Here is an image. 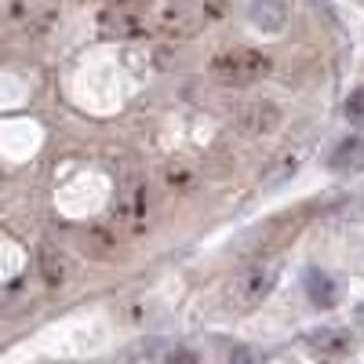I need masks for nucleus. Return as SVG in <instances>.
I'll return each instance as SVG.
<instances>
[{"label":"nucleus","mask_w":364,"mask_h":364,"mask_svg":"<svg viewBox=\"0 0 364 364\" xmlns=\"http://www.w3.org/2000/svg\"><path fill=\"white\" fill-rule=\"evenodd\" d=\"M269 55L259 48H230L211 58V77L226 87H252L269 73Z\"/></svg>","instance_id":"1"},{"label":"nucleus","mask_w":364,"mask_h":364,"mask_svg":"<svg viewBox=\"0 0 364 364\" xmlns=\"http://www.w3.org/2000/svg\"><path fill=\"white\" fill-rule=\"evenodd\" d=\"M273 284H277V259H255L240 269L237 299L245 302V306H255V302H262L273 291Z\"/></svg>","instance_id":"2"},{"label":"nucleus","mask_w":364,"mask_h":364,"mask_svg":"<svg viewBox=\"0 0 364 364\" xmlns=\"http://www.w3.org/2000/svg\"><path fill=\"white\" fill-rule=\"evenodd\" d=\"M306 346L321 360H343L353 350V331L343 328V324H321V328H314L306 336Z\"/></svg>","instance_id":"3"},{"label":"nucleus","mask_w":364,"mask_h":364,"mask_svg":"<svg viewBox=\"0 0 364 364\" xmlns=\"http://www.w3.org/2000/svg\"><path fill=\"white\" fill-rule=\"evenodd\" d=\"M277 124H281V109L273 106V102L255 99V102H248L245 109H237V132H240V135L259 139V135H269Z\"/></svg>","instance_id":"4"},{"label":"nucleus","mask_w":364,"mask_h":364,"mask_svg":"<svg viewBox=\"0 0 364 364\" xmlns=\"http://www.w3.org/2000/svg\"><path fill=\"white\" fill-rule=\"evenodd\" d=\"M146 211H149V197H146V182L142 178H128L124 190H120V200H117V219L139 230L146 223Z\"/></svg>","instance_id":"5"},{"label":"nucleus","mask_w":364,"mask_h":364,"mask_svg":"<svg viewBox=\"0 0 364 364\" xmlns=\"http://www.w3.org/2000/svg\"><path fill=\"white\" fill-rule=\"evenodd\" d=\"M302 291H306V299L314 302L317 310H331L339 302V284L336 277H331L328 269L321 266H310L306 273H302Z\"/></svg>","instance_id":"6"},{"label":"nucleus","mask_w":364,"mask_h":364,"mask_svg":"<svg viewBox=\"0 0 364 364\" xmlns=\"http://www.w3.org/2000/svg\"><path fill=\"white\" fill-rule=\"evenodd\" d=\"M146 8H149V0H109V8L102 15V26L109 29V33H132Z\"/></svg>","instance_id":"7"},{"label":"nucleus","mask_w":364,"mask_h":364,"mask_svg":"<svg viewBox=\"0 0 364 364\" xmlns=\"http://www.w3.org/2000/svg\"><path fill=\"white\" fill-rule=\"evenodd\" d=\"M328 171H336V175L364 171V135H350V139H343L336 149H331L328 154Z\"/></svg>","instance_id":"8"},{"label":"nucleus","mask_w":364,"mask_h":364,"mask_svg":"<svg viewBox=\"0 0 364 364\" xmlns=\"http://www.w3.org/2000/svg\"><path fill=\"white\" fill-rule=\"evenodd\" d=\"M248 15L262 33H281L288 26V0H248Z\"/></svg>","instance_id":"9"},{"label":"nucleus","mask_w":364,"mask_h":364,"mask_svg":"<svg viewBox=\"0 0 364 364\" xmlns=\"http://www.w3.org/2000/svg\"><path fill=\"white\" fill-rule=\"evenodd\" d=\"M70 273H73V262L66 252H58L55 245H44L41 248V277L48 288H63L70 281Z\"/></svg>","instance_id":"10"},{"label":"nucleus","mask_w":364,"mask_h":364,"mask_svg":"<svg viewBox=\"0 0 364 364\" xmlns=\"http://www.w3.org/2000/svg\"><path fill=\"white\" fill-rule=\"evenodd\" d=\"M157 26L164 29V33H171V37L190 33V29H193V11H190V4H182V0H168V4L161 8V15H157Z\"/></svg>","instance_id":"11"},{"label":"nucleus","mask_w":364,"mask_h":364,"mask_svg":"<svg viewBox=\"0 0 364 364\" xmlns=\"http://www.w3.org/2000/svg\"><path fill=\"white\" fill-rule=\"evenodd\" d=\"M80 248L91 255V259H109L117 252V233L109 226H87L80 233Z\"/></svg>","instance_id":"12"},{"label":"nucleus","mask_w":364,"mask_h":364,"mask_svg":"<svg viewBox=\"0 0 364 364\" xmlns=\"http://www.w3.org/2000/svg\"><path fill=\"white\" fill-rule=\"evenodd\" d=\"M343 113H346V120L350 124H357V128H364V84L353 91V95L346 99V106H343Z\"/></svg>","instance_id":"13"},{"label":"nucleus","mask_w":364,"mask_h":364,"mask_svg":"<svg viewBox=\"0 0 364 364\" xmlns=\"http://www.w3.org/2000/svg\"><path fill=\"white\" fill-rule=\"evenodd\" d=\"M223 364H255V353H252V350H245V346H237Z\"/></svg>","instance_id":"14"},{"label":"nucleus","mask_w":364,"mask_h":364,"mask_svg":"<svg viewBox=\"0 0 364 364\" xmlns=\"http://www.w3.org/2000/svg\"><path fill=\"white\" fill-rule=\"evenodd\" d=\"M164 364H197V353L193 350H175L171 357H164Z\"/></svg>","instance_id":"15"},{"label":"nucleus","mask_w":364,"mask_h":364,"mask_svg":"<svg viewBox=\"0 0 364 364\" xmlns=\"http://www.w3.org/2000/svg\"><path fill=\"white\" fill-rule=\"evenodd\" d=\"M353 321H357V328H360V331H364V302H360V306H357V310H353Z\"/></svg>","instance_id":"16"}]
</instances>
